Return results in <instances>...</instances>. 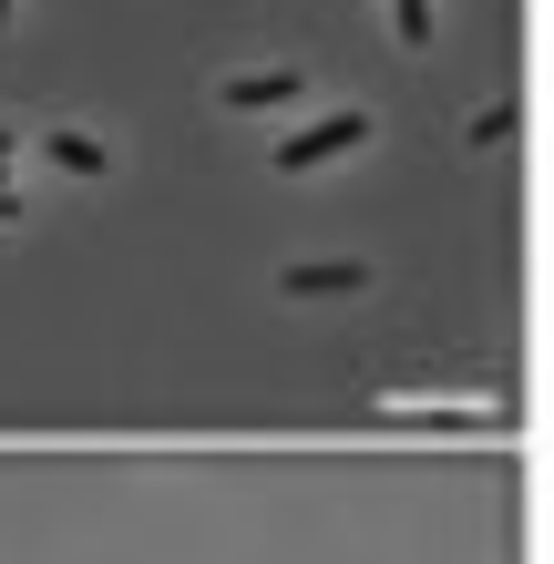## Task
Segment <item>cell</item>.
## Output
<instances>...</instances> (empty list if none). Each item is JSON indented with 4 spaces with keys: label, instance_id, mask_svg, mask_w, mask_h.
<instances>
[{
    "label": "cell",
    "instance_id": "6da1fadb",
    "mask_svg": "<svg viewBox=\"0 0 554 564\" xmlns=\"http://www.w3.org/2000/svg\"><path fill=\"white\" fill-rule=\"evenodd\" d=\"M360 144H370V113L349 104V113H329V123H308V134H287L268 164H278V175H318L329 154H360Z\"/></svg>",
    "mask_w": 554,
    "mask_h": 564
},
{
    "label": "cell",
    "instance_id": "7a4b0ae2",
    "mask_svg": "<svg viewBox=\"0 0 554 564\" xmlns=\"http://www.w3.org/2000/svg\"><path fill=\"white\" fill-rule=\"evenodd\" d=\"M308 73H287V62H268V73H226V113H278V104H298Z\"/></svg>",
    "mask_w": 554,
    "mask_h": 564
},
{
    "label": "cell",
    "instance_id": "3957f363",
    "mask_svg": "<svg viewBox=\"0 0 554 564\" xmlns=\"http://www.w3.org/2000/svg\"><path fill=\"white\" fill-rule=\"evenodd\" d=\"M278 288H287V297H360L370 268H360V257H329V268H287Z\"/></svg>",
    "mask_w": 554,
    "mask_h": 564
},
{
    "label": "cell",
    "instance_id": "277c9868",
    "mask_svg": "<svg viewBox=\"0 0 554 564\" xmlns=\"http://www.w3.org/2000/svg\"><path fill=\"white\" fill-rule=\"evenodd\" d=\"M390 421H452V431H493V401H390Z\"/></svg>",
    "mask_w": 554,
    "mask_h": 564
},
{
    "label": "cell",
    "instance_id": "5b68a950",
    "mask_svg": "<svg viewBox=\"0 0 554 564\" xmlns=\"http://www.w3.org/2000/svg\"><path fill=\"white\" fill-rule=\"evenodd\" d=\"M42 154L62 164V175H104V164H113V154H104V134H83V123H62V134H52Z\"/></svg>",
    "mask_w": 554,
    "mask_h": 564
},
{
    "label": "cell",
    "instance_id": "8992f818",
    "mask_svg": "<svg viewBox=\"0 0 554 564\" xmlns=\"http://www.w3.org/2000/svg\"><path fill=\"white\" fill-rule=\"evenodd\" d=\"M390 21H401V42H411V52L432 42V0H390Z\"/></svg>",
    "mask_w": 554,
    "mask_h": 564
},
{
    "label": "cell",
    "instance_id": "52a82bcc",
    "mask_svg": "<svg viewBox=\"0 0 554 564\" xmlns=\"http://www.w3.org/2000/svg\"><path fill=\"white\" fill-rule=\"evenodd\" d=\"M513 123H524V113H513V104H482V113H472V144H503V134H513Z\"/></svg>",
    "mask_w": 554,
    "mask_h": 564
},
{
    "label": "cell",
    "instance_id": "ba28073f",
    "mask_svg": "<svg viewBox=\"0 0 554 564\" xmlns=\"http://www.w3.org/2000/svg\"><path fill=\"white\" fill-rule=\"evenodd\" d=\"M0 226H21V195H11V185H0Z\"/></svg>",
    "mask_w": 554,
    "mask_h": 564
},
{
    "label": "cell",
    "instance_id": "9c48e42d",
    "mask_svg": "<svg viewBox=\"0 0 554 564\" xmlns=\"http://www.w3.org/2000/svg\"><path fill=\"white\" fill-rule=\"evenodd\" d=\"M11 154H21V144H11V134H0V185H11Z\"/></svg>",
    "mask_w": 554,
    "mask_h": 564
},
{
    "label": "cell",
    "instance_id": "30bf717a",
    "mask_svg": "<svg viewBox=\"0 0 554 564\" xmlns=\"http://www.w3.org/2000/svg\"><path fill=\"white\" fill-rule=\"evenodd\" d=\"M0 21H11V0H0Z\"/></svg>",
    "mask_w": 554,
    "mask_h": 564
}]
</instances>
